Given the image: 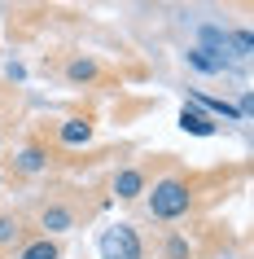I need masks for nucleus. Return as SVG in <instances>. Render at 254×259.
I'll list each match as a JSON object with an SVG mask.
<instances>
[{"label":"nucleus","mask_w":254,"mask_h":259,"mask_svg":"<svg viewBox=\"0 0 254 259\" xmlns=\"http://www.w3.org/2000/svg\"><path fill=\"white\" fill-rule=\"evenodd\" d=\"M145 211H149V220H158V224H171V220L193 215V211H197V180L180 176V171H167V176L149 180Z\"/></svg>","instance_id":"1"},{"label":"nucleus","mask_w":254,"mask_h":259,"mask_svg":"<svg viewBox=\"0 0 254 259\" xmlns=\"http://www.w3.org/2000/svg\"><path fill=\"white\" fill-rule=\"evenodd\" d=\"M27 220H31V229H40V237H57V233H70L79 224V206L70 198H62V193H48V198H40L31 206Z\"/></svg>","instance_id":"2"},{"label":"nucleus","mask_w":254,"mask_h":259,"mask_svg":"<svg viewBox=\"0 0 254 259\" xmlns=\"http://www.w3.org/2000/svg\"><path fill=\"white\" fill-rule=\"evenodd\" d=\"M96 250H101V259H145V242H140L136 224H127V220H119V224L101 229Z\"/></svg>","instance_id":"3"},{"label":"nucleus","mask_w":254,"mask_h":259,"mask_svg":"<svg viewBox=\"0 0 254 259\" xmlns=\"http://www.w3.org/2000/svg\"><path fill=\"white\" fill-rule=\"evenodd\" d=\"M31 237V220L18 206H0V259H14V250Z\"/></svg>","instance_id":"4"},{"label":"nucleus","mask_w":254,"mask_h":259,"mask_svg":"<svg viewBox=\"0 0 254 259\" xmlns=\"http://www.w3.org/2000/svg\"><path fill=\"white\" fill-rule=\"evenodd\" d=\"M9 171H14L18 180H35V176H44L48 171V145H44L40 137H31L22 150L9 158Z\"/></svg>","instance_id":"5"},{"label":"nucleus","mask_w":254,"mask_h":259,"mask_svg":"<svg viewBox=\"0 0 254 259\" xmlns=\"http://www.w3.org/2000/svg\"><path fill=\"white\" fill-rule=\"evenodd\" d=\"M145 189H149V163L119 167L114 180H110V193H114L119 202H136V198H145Z\"/></svg>","instance_id":"6"},{"label":"nucleus","mask_w":254,"mask_h":259,"mask_svg":"<svg viewBox=\"0 0 254 259\" xmlns=\"http://www.w3.org/2000/svg\"><path fill=\"white\" fill-rule=\"evenodd\" d=\"M101 62H96L92 53H70L66 62H62V79L70 83V88H92V83H101Z\"/></svg>","instance_id":"7"},{"label":"nucleus","mask_w":254,"mask_h":259,"mask_svg":"<svg viewBox=\"0 0 254 259\" xmlns=\"http://www.w3.org/2000/svg\"><path fill=\"white\" fill-rule=\"evenodd\" d=\"M53 137H57V145H62V150H83V145H92L96 127H92V119H83V114H70V119H57Z\"/></svg>","instance_id":"8"},{"label":"nucleus","mask_w":254,"mask_h":259,"mask_svg":"<svg viewBox=\"0 0 254 259\" xmlns=\"http://www.w3.org/2000/svg\"><path fill=\"white\" fill-rule=\"evenodd\" d=\"M180 127H184V132H193V137H215V132H219V123H215L206 110H197L193 101H184V106H180Z\"/></svg>","instance_id":"9"},{"label":"nucleus","mask_w":254,"mask_h":259,"mask_svg":"<svg viewBox=\"0 0 254 259\" xmlns=\"http://www.w3.org/2000/svg\"><path fill=\"white\" fill-rule=\"evenodd\" d=\"M14 259H62V246H57V237H40V233H31L27 242L14 250Z\"/></svg>","instance_id":"10"},{"label":"nucleus","mask_w":254,"mask_h":259,"mask_svg":"<svg viewBox=\"0 0 254 259\" xmlns=\"http://www.w3.org/2000/svg\"><path fill=\"white\" fill-rule=\"evenodd\" d=\"M188 66H193V70H201V75H219V70H224V57H215L211 49L193 44V49H188Z\"/></svg>","instance_id":"11"},{"label":"nucleus","mask_w":254,"mask_h":259,"mask_svg":"<svg viewBox=\"0 0 254 259\" xmlns=\"http://www.w3.org/2000/svg\"><path fill=\"white\" fill-rule=\"evenodd\" d=\"M162 259H193V242L184 233H162Z\"/></svg>","instance_id":"12"},{"label":"nucleus","mask_w":254,"mask_h":259,"mask_svg":"<svg viewBox=\"0 0 254 259\" xmlns=\"http://www.w3.org/2000/svg\"><path fill=\"white\" fill-rule=\"evenodd\" d=\"M228 44H232L241 57H250V53H254V35H250V31H232V35H228Z\"/></svg>","instance_id":"13"},{"label":"nucleus","mask_w":254,"mask_h":259,"mask_svg":"<svg viewBox=\"0 0 254 259\" xmlns=\"http://www.w3.org/2000/svg\"><path fill=\"white\" fill-rule=\"evenodd\" d=\"M0 158H5V127H0Z\"/></svg>","instance_id":"14"},{"label":"nucleus","mask_w":254,"mask_h":259,"mask_svg":"<svg viewBox=\"0 0 254 259\" xmlns=\"http://www.w3.org/2000/svg\"><path fill=\"white\" fill-rule=\"evenodd\" d=\"M0 189H5V171H0Z\"/></svg>","instance_id":"15"}]
</instances>
